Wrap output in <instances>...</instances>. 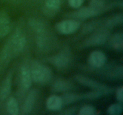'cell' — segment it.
<instances>
[{
	"label": "cell",
	"mask_w": 123,
	"mask_h": 115,
	"mask_svg": "<svg viewBox=\"0 0 123 115\" xmlns=\"http://www.w3.org/2000/svg\"><path fill=\"white\" fill-rule=\"evenodd\" d=\"M32 80L38 84H46L52 77V70L44 64L39 62H34L31 68Z\"/></svg>",
	"instance_id": "cell-1"
},
{
	"label": "cell",
	"mask_w": 123,
	"mask_h": 115,
	"mask_svg": "<svg viewBox=\"0 0 123 115\" xmlns=\"http://www.w3.org/2000/svg\"><path fill=\"white\" fill-rule=\"evenodd\" d=\"M109 36L110 32L109 29L101 28L94 31L93 33L84 41L83 45L85 47L102 45L107 41Z\"/></svg>",
	"instance_id": "cell-2"
},
{
	"label": "cell",
	"mask_w": 123,
	"mask_h": 115,
	"mask_svg": "<svg viewBox=\"0 0 123 115\" xmlns=\"http://www.w3.org/2000/svg\"><path fill=\"white\" fill-rule=\"evenodd\" d=\"M74 79L76 80L77 82L80 83V85L90 87L93 90L102 91L106 95L110 94L112 92V89L109 86L103 83H101L98 82L94 79H91L88 77L78 74V75L74 76Z\"/></svg>",
	"instance_id": "cell-3"
},
{
	"label": "cell",
	"mask_w": 123,
	"mask_h": 115,
	"mask_svg": "<svg viewBox=\"0 0 123 115\" xmlns=\"http://www.w3.org/2000/svg\"><path fill=\"white\" fill-rule=\"evenodd\" d=\"M80 23L79 20L73 19L62 20L56 24V29L62 35H70L76 32L79 29Z\"/></svg>",
	"instance_id": "cell-4"
},
{
	"label": "cell",
	"mask_w": 123,
	"mask_h": 115,
	"mask_svg": "<svg viewBox=\"0 0 123 115\" xmlns=\"http://www.w3.org/2000/svg\"><path fill=\"white\" fill-rule=\"evenodd\" d=\"M48 61L58 69H64L69 65L71 62V55L69 51L62 50L48 58Z\"/></svg>",
	"instance_id": "cell-5"
},
{
	"label": "cell",
	"mask_w": 123,
	"mask_h": 115,
	"mask_svg": "<svg viewBox=\"0 0 123 115\" xmlns=\"http://www.w3.org/2000/svg\"><path fill=\"white\" fill-rule=\"evenodd\" d=\"M100 13L90 7H84L77 8L76 10L71 12L68 15V17L75 20H85L99 15Z\"/></svg>",
	"instance_id": "cell-6"
},
{
	"label": "cell",
	"mask_w": 123,
	"mask_h": 115,
	"mask_svg": "<svg viewBox=\"0 0 123 115\" xmlns=\"http://www.w3.org/2000/svg\"><path fill=\"white\" fill-rule=\"evenodd\" d=\"M10 45L12 52L13 55L20 53L25 47L26 45V40L25 36L22 34L20 31L15 32L12 38L8 40Z\"/></svg>",
	"instance_id": "cell-7"
},
{
	"label": "cell",
	"mask_w": 123,
	"mask_h": 115,
	"mask_svg": "<svg viewBox=\"0 0 123 115\" xmlns=\"http://www.w3.org/2000/svg\"><path fill=\"white\" fill-rule=\"evenodd\" d=\"M88 61L91 67L100 68L106 64L107 62V57L102 51L96 50L90 54Z\"/></svg>",
	"instance_id": "cell-8"
},
{
	"label": "cell",
	"mask_w": 123,
	"mask_h": 115,
	"mask_svg": "<svg viewBox=\"0 0 123 115\" xmlns=\"http://www.w3.org/2000/svg\"><path fill=\"white\" fill-rule=\"evenodd\" d=\"M37 97V91L32 89L29 92L26 96L22 107V114L28 115L30 114L33 110Z\"/></svg>",
	"instance_id": "cell-9"
},
{
	"label": "cell",
	"mask_w": 123,
	"mask_h": 115,
	"mask_svg": "<svg viewBox=\"0 0 123 115\" xmlns=\"http://www.w3.org/2000/svg\"><path fill=\"white\" fill-rule=\"evenodd\" d=\"M20 82L22 86L25 90H28L31 87L32 83L31 69L27 65H23L20 68Z\"/></svg>",
	"instance_id": "cell-10"
},
{
	"label": "cell",
	"mask_w": 123,
	"mask_h": 115,
	"mask_svg": "<svg viewBox=\"0 0 123 115\" xmlns=\"http://www.w3.org/2000/svg\"><path fill=\"white\" fill-rule=\"evenodd\" d=\"M12 74L10 72L2 82L0 88V99L2 101L7 99L9 96L12 89Z\"/></svg>",
	"instance_id": "cell-11"
},
{
	"label": "cell",
	"mask_w": 123,
	"mask_h": 115,
	"mask_svg": "<svg viewBox=\"0 0 123 115\" xmlns=\"http://www.w3.org/2000/svg\"><path fill=\"white\" fill-rule=\"evenodd\" d=\"M73 85L69 80L64 79H58L54 81L52 86V90L54 92H67L72 89Z\"/></svg>",
	"instance_id": "cell-12"
},
{
	"label": "cell",
	"mask_w": 123,
	"mask_h": 115,
	"mask_svg": "<svg viewBox=\"0 0 123 115\" xmlns=\"http://www.w3.org/2000/svg\"><path fill=\"white\" fill-rule=\"evenodd\" d=\"M46 105L47 109L50 111H58L63 105L62 98L56 95H52L47 99Z\"/></svg>",
	"instance_id": "cell-13"
},
{
	"label": "cell",
	"mask_w": 123,
	"mask_h": 115,
	"mask_svg": "<svg viewBox=\"0 0 123 115\" xmlns=\"http://www.w3.org/2000/svg\"><path fill=\"white\" fill-rule=\"evenodd\" d=\"M123 14H117L112 16L109 17L105 20L102 21V28H105L109 29L115 26H118L123 23Z\"/></svg>",
	"instance_id": "cell-14"
},
{
	"label": "cell",
	"mask_w": 123,
	"mask_h": 115,
	"mask_svg": "<svg viewBox=\"0 0 123 115\" xmlns=\"http://www.w3.org/2000/svg\"><path fill=\"white\" fill-rule=\"evenodd\" d=\"M61 5V0H46L44 4L46 14L47 15H54L59 10Z\"/></svg>",
	"instance_id": "cell-15"
},
{
	"label": "cell",
	"mask_w": 123,
	"mask_h": 115,
	"mask_svg": "<svg viewBox=\"0 0 123 115\" xmlns=\"http://www.w3.org/2000/svg\"><path fill=\"white\" fill-rule=\"evenodd\" d=\"M63 105H68V104H72L78 101L84 99L83 94H78L74 93H66L61 96Z\"/></svg>",
	"instance_id": "cell-16"
},
{
	"label": "cell",
	"mask_w": 123,
	"mask_h": 115,
	"mask_svg": "<svg viewBox=\"0 0 123 115\" xmlns=\"http://www.w3.org/2000/svg\"><path fill=\"white\" fill-rule=\"evenodd\" d=\"M110 44L116 50H122L123 49V35L121 32L116 33L111 38Z\"/></svg>",
	"instance_id": "cell-17"
},
{
	"label": "cell",
	"mask_w": 123,
	"mask_h": 115,
	"mask_svg": "<svg viewBox=\"0 0 123 115\" xmlns=\"http://www.w3.org/2000/svg\"><path fill=\"white\" fill-rule=\"evenodd\" d=\"M111 6V5L108 4L105 0H91L89 2V7L97 10L100 14L105 10L108 9L109 6Z\"/></svg>",
	"instance_id": "cell-18"
},
{
	"label": "cell",
	"mask_w": 123,
	"mask_h": 115,
	"mask_svg": "<svg viewBox=\"0 0 123 115\" xmlns=\"http://www.w3.org/2000/svg\"><path fill=\"white\" fill-rule=\"evenodd\" d=\"M7 110L10 115H17L19 114V104L14 97H10L8 99L7 102Z\"/></svg>",
	"instance_id": "cell-19"
},
{
	"label": "cell",
	"mask_w": 123,
	"mask_h": 115,
	"mask_svg": "<svg viewBox=\"0 0 123 115\" xmlns=\"http://www.w3.org/2000/svg\"><path fill=\"white\" fill-rule=\"evenodd\" d=\"M29 25L37 34L46 32V27L42 22L36 19H31L29 20Z\"/></svg>",
	"instance_id": "cell-20"
},
{
	"label": "cell",
	"mask_w": 123,
	"mask_h": 115,
	"mask_svg": "<svg viewBox=\"0 0 123 115\" xmlns=\"http://www.w3.org/2000/svg\"><path fill=\"white\" fill-rule=\"evenodd\" d=\"M101 28H102V20H92L85 24L82 31L84 34H89Z\"/></svg>",
	"instance_id": "cell-21"
},
{
	"label": "cell",
	"mask_w": 123,
	"mask_h": 115,
	"mask_svg": "<svg viewBox=\"0 0 123 115\" xmlns=\"http://www.w3.org/2000/svg\"><path fill=\"white\" fill-rule=\"evenodd\" d=\"M10 29L9 16L6 12L3 11L0 12V31H8Z\"/></svg>",
	"instance_id": "cell-22"
},
{
	"label": "cell",
	"mask_w": 123,
	"mask_h": 115,
	"mask_svg": "<svg viewBox=\"0 0 123 115\" xmlns=\"http://www.w3.org/2000/svg\"><path fill=\"white\" fill-rule=\"evenodd\" d=\"M123 107L122 103H115L111 104L107 110L108 114L111 115H120L123 113Z\"/></svg>",
	"instance_id": "cell-23"
},
{
	"label": "cell",
	"mask_w": 123,
	"mask_h": 115,
	"mask_svg": "<svg viewBox=\"0 0 123 115\" xmlns=\"http://www.w3.org/2000/svg\"><path fill=\"white\" fill-rule=\"evenodd\" d=\"M106 93L105 92H102L100 91H96V90H93V91L89 92L88 93H84L83 94V98L84 99H96L98 98H101L103 96L106 95Z\"/></svg>",
	"instance_id": "cell-24"
},
{
	"label": "cell",
	"mask_w": 123,
	"mask_h": 115,
	"mask_svg": "<svg viewBox=\"0 0 123 115\" xmlns=\"http://www.w3.org/2000/svg\"><path fill=\"white\" fill-rule=\"evenodd\" d=\"M97 110L94 107L90 105H86L82 107L79 110L78 115H96Z\"/></svg>",
	"instance_id": "cell-25"
},
{
	"label": "cell",
	"mask_w": 123,
	"mask_h": 115,
	"mask_svg": "<svg viewBox=\"0 0 123 115\" xmlns=\"http://www.w3.org/2000/svg\"><path fill=\"white\" fill-rule=\"evenodd\" d=\"M84 0H68V3L70 7L74 9H77L82 6Z\"/></svg>",
	"instance_id": "cell-26"
},
{
	"label": "cell",
	"mask_w": 123,
	"mask_h": 115,
	"mask_svg": "<svg viewBox=\"0 0 123 115\" xmlns=\"http://www.w3.org/2000/svg\"><path fill=\"white\" fill-rule=\"evenodd\" d=\"M116 98L119 103L123 102V87H120L116 91Z\"/></svg>",
	"instance_id": "cell-27"
}]
</instances>
